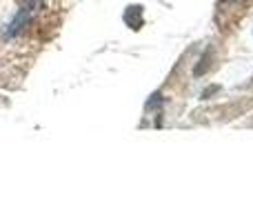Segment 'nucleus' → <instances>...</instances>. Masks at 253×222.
<instances>
[{
	"mask_svg": "<svg viewBox=\"0 0 253 222\" xmlns=\"http://www.w3.org/2000/svg\"><path fill=\"white\" fill-rule=\"evenodd\" d=\"M27 18H29V9H25V11H22L20 16L16 18V22H13V25H11V29H9V34H16L18 29H22V25H25V22H27Z\"/></svg>",
	"mask_w": 253,
	"mask_h": 222,
	"instance_id": "obj_1",
	"label": "nucleus"
},
{
	"mask_svg": "<svg viewBox=\"0 0 253 222\" xmlns=\"http://www.w3.org/2000/svg\"><path fill=\"white\" fill-rule=\"evenodd\" d=\"M27 2V7L29 9H36V7H40V4H42V0H25Z\"/></svg>",
	"mask_w": 253,
	"mask_h": 222,
	"instance_id": "obj_2",
	"label": "nucleus"
}]
</instances>
